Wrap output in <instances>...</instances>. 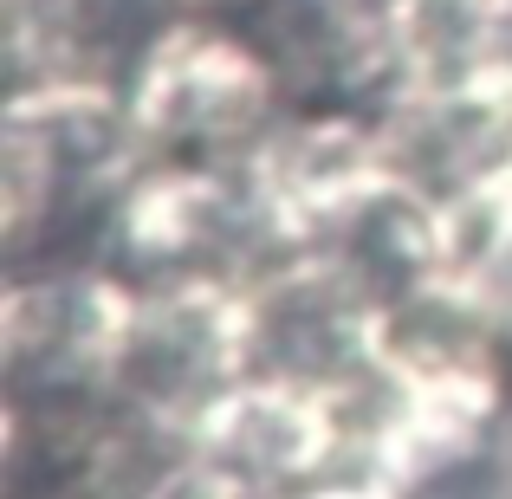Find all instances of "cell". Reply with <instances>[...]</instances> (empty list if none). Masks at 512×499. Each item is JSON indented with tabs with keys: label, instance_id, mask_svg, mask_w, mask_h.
Wrapping results in <instances>:
<instances>
[{
	"label": "cell",
	"instance_id": "cell-1",
	"mask_svg": "<svg viewBox=\"0 0 512 499\" xmlns=\"http://www.w3.org/2000/svg\"><path fill=\"white\" fill-rule=\"evenodd\" d=\"M208 448L214 467L240 487L247 480H292L318 467V454L331 448V422L318 396H299V389H240L201 415V454Z\"/></svg>",
	"mask_w": 512,
	"mask_h": 499
},
{
	"label": "cell",
	"instance_id": "cell-2",
	"mask_svg": "<svg viewBox=\"0 0 512 499\" xmlns=\"http://www.w3.org/2000/svg\"><path fill=\"white\" fill-rule=\"evenodd\" d=\"M448 247L467 305L512 331V182H487L467 195L461 227H448Z\"/></svg>",
	"mask_w": 512,
	"mask_h": 499
},
{
	"label": "cell",
	"instance_id": "cell-3",
	"mask_svg": "<svg viewBox=\"0 0 512 499\" xmlns=\"http://www.w3.org/2000/svg\"><path fill=\"white\" fill-rule=\"evenodd\" d=\"M305 499H376V493H357V487H325V493H305Z\"/></svg>",
	"mask_w": 512,
	"mask_h": 499
}]
</instances>
